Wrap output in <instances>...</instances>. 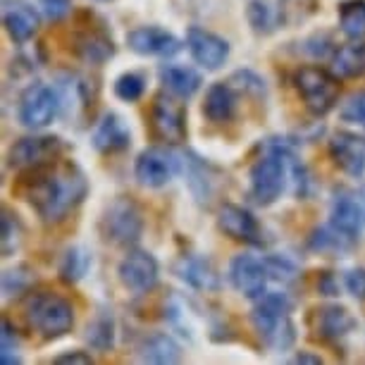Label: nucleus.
<instances>
[{"instance_id":"32","label":"nucleus","mask_w":365,"mask_h":365,"mask_svg":"<svg viewBox=\"0 0 365 365\" xmlns=\"http://www.w3.org/2000/svg\"><path fill=\"white\" fill-rule=\"evenodd\" d=\"M84 339L96 351H110L115 344V322L110 313H98L96 318L86 325Z\"/></svg>"},{"instance_id":"15","label":"nucleus","mask_w":365,"mask_h":365,"mask_svg":"<svg viewBox=\"0 0 365 365\" xmlns=\"http://www.w3.org/2000/svg\"><path fill=\"white\" fill-rule=\"evenodd\" d=\"M217 230L230 237L232 241H241L249 246L263 244V227L256 220V215L237 203H222L217 210Z\"/></svg>"},{"instance_id":"33","label":"nucleus","mask_w":365,"mask_h":365,"mask_svg":"<svg viewBox=\"0 0 365 365\" xmlns=\"http://www.w3.org/2000/svg\"><path fill=\"white\" fill-rule=\"evenodd\" d=\"M0 230H3V256L10 258L24 241V227H22V222H19L17 212H12L10 208H3Z\"/></svg>"},{"instance_id":"10","label":"nucleus","mask_w":365,"mask_h":365,"mask_svg":"<svg viewBox=\"0 0 365 365\" xmlns=\"http://www.w3.org/2000/svg\"><path fill=\"white\" fill-rule=\"evenodd\" d=\"M65 143L53 134H31L22 136L8 150V165L17 172H31L60 160Z\"/></svg>"},{"instance_id":"44","label":"nucleus","mask_w":365,"mask_h":365,"mask_svg":"<svg viewBox=\"0 0 365 365\" xmlns=\"http://www.w3.org/2000/svg\"><path fill=\"white\" fill-rule=\"evenodd\" d=\"M98 3H106V0H98Z\"/></svg>"},{"instance_id":"41","label":"nucleus","mask_w":365,"mask_h":365,"mask_svg":"<svg viewBox=\"0 0 365 365\" xmlns=\"http://www.w3.org/2000/svg\"><path fill=\"white\" fill-rule=\"evenodd\" d=\"M53 363H72V365H91L93 358L84 351H70V354H60L53 358Z\"/></svg>"},{"instance_id":"4","label":"nucleus","mask_w":365,"mask_h":365,"mask_svg":"<svg viewBox=\"0 0 365 365\" xmlns=\"http://www.w3.org/2000/svg\"><path fill=\"white\" fill-rule=\"evenodd\" d=\"M24 320L43 339H60L74 327V306L58 292H31L24 299Z\"/></svg>"},{"instance_id":"6","label":"nucleus","mask_w":365,"mask_h":365,"mask_svg":"<svg viewBox=\"0 0 365 365\" xmlns=\"http://www.w3.org/2000/svg\"><path fill=\"white\" fill-rule=\"evenodd\" d=\"M294 88L299 93L303 108L315 117H322L329 110H334L341 93L339 77L332 70H325V67L318 65L299 67L294 74Z\"/></svg>"},{"instance_id":"40","label":"nucleus","mask_w":365,"mask_h":365,"mask_svg":"<svg viewBox=\"0 0 365 365\" xmlns=\"http://www.w3.org/2000/svg\"><path fill=\"white\" fill-rule=\"evenodd\" d=\"M344 287L356 301H365V267H354L344 274Z\"/></svg>"},{"instance_id":"28","label":"nucleus","mask_w":365,"mask_h":365,"mask_svg":"<svg viewBox=\"0 0 365 365\" xmlns=\"http://www.w3.org/2000/svg\"><path fill=\"white\" fill-rule=\"evenodd\" d=\"M329 70L339 79H358L365 74V43L363 41H349L334 48L329 55Z\"/></svg>"},{"instance_id":"17","label":"nucleus","mask_w":365,"mask_h":365,"mask_svg":"<svg viewBox=\"0 0 365 365\" xmlns=\"http://www.w3.org/2000/svg\"><path fill=\"white\" fill-rule=\"evenodd\" d=\"M127 46L136 55H150V58H175L184 48L175 34L160 26H136L127 34Z\"/></svg>"},{"instance_id":"16","label":"nucleus","mask_w":365,"mask_h":365,"mask_svg":"<svg viewBox=\"0 0 365 365\" xmlns=\"http://www.w3.org/2000/svg\"><path fill=\"white\" fill-rule=\"evenodd\" d=\"M184 43H187L194 63L208 72L220 70L230 60V43L217 34L203 29V26H189Z\"/></svg>"},{"instance_id":"35","label":"nucleus","mask_w":365,"mask_h":365,"mask_svg":"<svg viewBox=\"0 0 365 365\" xmlns=\"http://www.w3.org/2000/svg\"><path fill=\"white\" fill-rule=\"evenodd\" d=\"M146 91V79L139 72H125L115 79V96L125 103H136Z\"/></svg>"},{"instance_id":"12","label":"nucleus","mask_w":365,"mask_h":365,"mask_svg":"<svg viewBox=\"0 0 365 365\" xmlns=\"http://www.w3.org/2000/svg\"><path fill=\"white\" fill-rule=\"evenodd\" d=\"M117 277H120L122 287L134 294H148L158 287L160 279V265L153 253L141 249H129L127 256L117 265Z\"/></svg>"},{"instance_id":"20","label":"nucleus","mask_w":365,"mask_h":365,"mask_svg":"<svg viewBox=\"0 0 365 365\" xmlns=\"http://www.w3.org/2000/svg\"><path fill=\"white\" fill-rule=\"evenodd\" d=\"M3 26L17 46H24L36 36L41 19L26 0H3Z\"/></svg>"},{"instance_id":"13","label":"nucleus","mask_w":365,"mask_h":365,"mask_svg":"<svg viewBox=\"0 0 365 365\" xmlns=\"http://www.w3.org/2000/svg\"><path fill=\"white\" fill-rule=\"evenodd\" d=\"M227 277H230V284L249 301H258L260 296L267 294L270 274H267L265 260L251 256V253H239V256H234L230 263V270H227Z\"/></svg>"},{"instance_id":"7","label":"nucleus","mask_w":365,"mask_h":365,"mask_svg":"<svg viewBox=\"0 0 365 365\" xmlns=\"http://www.w3.org/2000/svg\"><path fill=\"white\" fill-rule=\"evenodd\" d=\"M98 230L106 244L132 249L134 244H139L143 234V212L136 205V201L127 196H120L106 205Z\"/></svg>"},{"instance_id":"27","label":"nucleus","mask_w":365,"mask_h":365,"mask_svg":"<svg viewBox=\"0 0 365 365\" xmlns=\"http://www.w3.org/2000/svg\"><path fill=\"white\" fill-rule=\"evenodd\" d=\"M158 77H160V84L168 93L177 96V98L187 101L191 98L198 88H201L203 79L201 74H198L194 67H187V65H175V63H165L160 67V72H158Z\"/></svg>"},{"instance_id":"22","label":"nucleus","mask_w":365,"mask_h":365,"mask_svg":"<svg viewBox=\"0 0 365 365\" xmlns=\"http://www.w3.org/2000/svg\"><path fill=\"white\" fill-rule=\"evenodd\" d=\"M72 48L77 53L79 60H84L86 65H103L115 55V43L101 26H88L74 34Z\"/></svg>"},{"instance_id":"43","label":"nucleus","mask_w":365,"mask_h":365,"mask_svg":"<svg viewBox=\"0 0 365 365\" xmlns=\"http://www.w3.org/2000/svg\"><path fill=\"white\" fill-rule=\"evenodd\" d=\"M294 363H311V365H320V363H322V358H320V356H311V354H306V351H301V354H296V356H294Z\"/></svg>"},{"instance_id":"21","label":"nucleus","mask_w":365,"mask_h":365,"mask_svg":"<svg viewBox=\"0 0 365 365\" xmlns=\"http://www.w3.org/2000/svg\"><path fill=\"white\" fill-rule=\"evenodd\" d=\"M93 148L98 153L113 155V153H122V150L129 148L132 143V132H129L127 122L122 120L120 115L108 113L101 117V122L93 129Z\"/></svg>"},{"instance_id":"23","label":"nucleus","mask_w":365,"mask_h":365,"mask_svg":"<svg viewBox=\"0 0 365 365\" xmlns=\"http://www.w3.org/2000/svg\"><path fill=\"white\" fill-rule=\"evenodd\" d=\"M363 217L365 215H363L361 203H358L354 196H349V194L334 196L332 208H329V225L339 234H344L349 241H354V244L363 232Z\"/></svg>"},{"instance_id":"11","label":"nucleus","mask_w":365,"mask_h":365,"mask_svg":"<svg viewBox=\"0 0 365 365\" xmlns=\"http://www.w3.org/2000/svg\"><path fill=\"white\" fill-rule=\"evenodd\" d=\"M179 170H182V158L160 146L141 150L134 160V177L146 189L165 187Z\"/></svg>"},{"instance_id":"8","label":"nucleus","mask_w":365,"mask_h":365,"mask_svg":"<svg viewBox=\"0 0 365 365\" xmlns=\"http://www.w3.org/2000/svg\"><path fill=\"white\" fill-rule=\"evenodd\" d=\"M148 127L155 141L165 146H179L187 141V108L172 93H158L148 110Z\"/></svg>"},{"instance_id":"29","label":"nucleus","mask_w":365,"mask_h":365,"mask_svg":"<svg viewBox=\"0 0 365 365\" xmlns=\"http://www.w3.org/2000/svg\"><path fill=\"white\" fill-rule=\"evenodd\" d=\"M308 249L313 253H320V256H339V253L354 249V241H349L344 234L336 232L332 225H325V227H315L311 232Z\"/></svg>"},{"instance_id":"38","label":"nucleus","mask_w":365,"mask_h":365,"mask_svg":"<svg viewBox=\"0 0 365 365\" xmlns=\"http://www.w3.org/2000/svg\"><path fill=\"white\" fill-rule=\"evenodd\" d=\"M230 84L241 93H251V96H263L265 93V81L251 70H239L232 74Z\"/></svg>"},{"instance_id":"30","label":"nucleus","mask_w":365,"mask_h":365,"mask_svg":"<svg viewBox=\"0 0 365 365\" xmlns=\"http://www.w3.org/2000/svg\"><path fill=\"white\" fill-rule=\"evenodd\" d=\"M336 15H339V29L349 41L365 38V0H344Z\"/></svg>"},{"instance_id":"24","label":"nucleus","mask_w":365,"mask_h":365,"mask_svg":"<svg viewBox=\"0 0 365 365\" xmlns=\"http://www.w3.org/2000/svg\"><path fill=\"white\" fill-rule=\"evenodd\" d=\"M58 96H60V106H63L65 115H84L91 110L93 106V93H91V84L79 77V74H65L58 81Z\"/></svg>"},{"instance_id":"25","label":"nucleus","mask_w":365,"mask_h":365,"mask_svg":"<svg viewBox=\"0 0 365 365\" xmlns=\"http://www.w3.org/2000/svg\"><path fill=\"white\" fill-rule=\"evenodd\" d=\"M136 356L143 363H155V365H172L179 363L184 356L182 346L177 344V339L168 332H153L146 334L136 346Z\"/></svg>"},{"instance_id":"36","label":"nucleus","mask_w":365,"mask_h":365,"mask_svg":"<svg viewBox=\"0 0 365 365\" xmlns=\"http://www.w3.org/2000/svg\"><path fill=\"white\" fill-rule=\"evenodd\" d=\"M265 260V267H267V274H270V279L274 282H282V284H292L299 277V267H296L292 260L287 256H263Z\"/></svg>"},{"instance_id":"39","label":"nucleus","mask_w":365,"mask_h":365,"mask_svg":"<svg viewBox=\"0 0 365 365\" xmlns=\"http://www.w3.org/2000/svg\"><path fill=\"white\" fill-rule=\"evenodd\" d=\"M38 8L51 22H60L72 12V0H38Z\"/></svg>"},{"instance_id":"2","label":"nucleus","mask_w":365,"mask_h":365,"mask_svg":"<svg viewBox=\"0 0 365 365\" xmlns=\"http://www.w3.org/2000/svg\"><path fill=\"white\" fill-rule=\"evenodd\" d=\"M289 150L284 141H267L263 155L249 170V196L256 205H272L289 187Z\"/></svg>"},{"instance_id":"14","label":"nucleus","mask_w":365,"mask_h":365,"mask_svg":"<svg viewBox=\"0 0 365 365\" xmlns=\"http://www.w3.org/2000/svg\"><path fill=\"white\" fill-rule=\"evenodd\" d=\"M308 325H311V332L318 341L339 344L354 332L358 322L349 308L339 306V303H322V306L311 311Z\"/></svg>"},{"instance_id":"19","label":"nucleus","mask_w":365,"mask_h":365,"mask_svg":"<svg viewBox=\"0 0 365 365\" xmlns=\"http://www.w3.org/2000/svg\"><path fill=\"white\" fill-rule=\"evenodd\" d=\"M329 158L349 177H363L365 175V139L354 132H336L329 139Z\"/></svg>"},{"instance_id":"26","label":"nucleus","mask_w":365,"mask_h":365,"mask_svg":"<svg viewBox=\"0 0 365 365\" xmlns=\"http://www.w3.org/2000/svg\"><path fill=\"white\" fill-rule=\"evenodd\" d=\"M203 115L212 125H227V122H232L234 115H237V88L230 81L227 84L225 81L212 84L208 88V93H205Z\"/></svg>"},{"instance_id":"31","label":"nucleus","mask_w":365,"mask_h":365,"mask_svg":"<svg viewBox=\"0 0 365 365\" xmlns=\"http://www.w3.org/2000/svg\"><path fill=\"white\" fill-rule=\"evenodd\" d=\"M88 267H91V256H88V251L81 249V246H72V249L65 251L63 260H60L58 274L65 284H77V282L86 277Z\"/></svg>"},{"instance_id":"5","label":"nucleus","mask_w":365,"mask_h":365,"mask_svg":"<svg viewBox=\"0 0 365 365\" xmlns=\"http://www.w3.org/2000/svg\"><path fill=\"white\" fill-rule=\"evenodd\" d=\"M318 5L320 0H249L246 19L256 34L270 36L308 22L318 12Z\"/></svg>"},{"instance_id":"42","label":"nucleus","mask_w":365,"mask_h":365,"mask_svg":"<svg viewBox=\"0 0 365 365\" xmlns=\"http://www.w3.org/2000/svg\"><path fill=\"white\" fill-rule=\"evenodd\" d=\"M318 292L322 296H336V279L332 272H322L318 279Z\"/></svg>"},{"instance_id":"1","label":"nucleus","mask_w":365,"mask_h":365,"mask_svg":"<svg viewBox=\"0 0 365 365\" xmlns=\"http://www.w3.org/2000/svg\"><path fill=\"white\" fill-rule=\"evenodd\" d=\"M19 194L46 225L63 222L88 194L86 175L72 160H55L46 168L22 172Z\"/></svg>"},{"instance_id":"18","label":"nucleus","mask_w":365,"mask_h":365,"mask_svg":"<svg viewBox=\"0 0 365 365\" xmlns=\"http://www.w3.org/2000/svg\"><path fill=\"white\" fill-rule=\"evenodd\" d=\"M172 272L187 287L203 294L220 292V287H222V279H220L215 265L208 258L198 256V253H184V256H179L175 260V265H172Z\"/></svg>"},{"instance_id":"3","label":"nucleus","mask_w":365,"mask_h":365,"mask_svg":"<svg viewBox=\"0 0 365 365\" xmlns=\"http://www.w3.org/2000/svg\"><path fill=\"white\" fill-rule=\"evenodd\" d=\"M292 301L282 292H267L260 296L251 311V325L260 341L272 351H284L296 339V327L292 322Z\"/></svg>"},{"instance_id":"37","label":"nucleus","mask_w":365,"mask_h":365,"mask_svg":"<svg viewBox=\"0 0 365 365\" xmlns=\"http://www.w3.org/2000/svg\"><path fill=\"white\" fill-rule=\"evenodd\" d=\"M341 120L365 129V91L351 93L341 106Z\"/></svg>"},{"instance_id":"9","label":"nucleus","mask_w":365,"mask_h":365,"mask_svg":"<svg viewBox=\"0 0 365 365\" xmlns=\"http://www.w3.org/2000/svg\"><path fill=\"white\" fill-rule=\"evenodd\" d=\"M60 110H63V106H60L58 88L36 81V84L26 86L22 96H19L17 120L22 127L31 129V132H38V129L53 125Z\"/></svg>"},{"instance_id":"34","label":"nucleus","mask_w":365,"mask_h":365,"mask_svg":"<svg viewBox=\"0 0 365 365\" xmlns=\"http://www.w3.org/2000/svg\"><path fill=\"white\" fill-rule=\"evenodd\" d=\"M34 279H36V272H34L29 265L10 267V270L3 272V296L5 299H12V296H17V294L29 292Z\"/></svg>"}]
</instances>
